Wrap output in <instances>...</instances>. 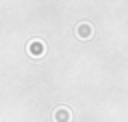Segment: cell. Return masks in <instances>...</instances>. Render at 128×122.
I'll return each mask as SVG.
<instances>
[{
    "label": "cell",
    "mask_w": 128,
    "mask_h": 122,
    "mask_svg": "<svg viewBox=\"0 0 128 122\" xmlns=\"http://www.w3.org/2000/svg\"><path fill=\"white\" fill-rule=\"evenodd\" d=\"M52 118H54V122H70V120H72V112H70V108H66V106H58V108L54 110Z\"/></svg>",
    "instance_id": "6da1fadb"
},
{
    "label": "cell",
    "mask_w": 128,
    "mask_h": 122,
    "mask_svg": "<svg viewBox=\"0 0 128 122\" xmlns=\"http://www.w3.org/2000/svg\"><path fill=\"white\" fill-rule=\"evenodd\" d=\"M28 52L32 54V56H42L44 54V42L42 40H32L30 44H28Z\"/></svg>",
    "instance_id": "7a4b0ae2"
},
{
    "label": "cell",
    "mask_w": 128,
    "mask_h": 122,
    "mask_svg": "<svg viewBox=\"0 0 128 122\" xmlns=\"http://www.w3.org/2000/svg\"><path fill=\"white\" fill-rule=\"evenodd\" d=\"M76 34H78V38H84V40H88V38L92 36V26H90L88 22H82V24H78V28H76Z\"/></svg>",
    "instance_id": "3957f363"
}]
</instances>
